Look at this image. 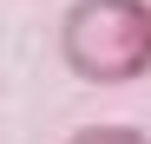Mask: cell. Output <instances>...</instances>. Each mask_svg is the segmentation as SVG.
<instances>
[{"label":"cell","instance_id":"6da1fadb","mask_svg":"<svg viewBox=\"0 0 151 144\" xmlns=\"http://www.w3.org/2000/svg\"><path fill=\"white\" fill-rule=\"evenodd\" d=\"M59 59L86 85H132L151 72V0H72Z\"/></svg>","mask_w":151,"mask_h":144},{"label":"cell","instance_id":"7a4b0ae2","mask_svg":"<svg viewBox=\"0 0 151 144\" xmlns=\"http://www.w3.org/2000/svg\"><path fill=\"white\" fill-rule=\"evenodd\" d=\"M66 144H151L138 125H86V131H72Z\"/></svg>","mask_w":151,"mask_h":144}]
</instances>
